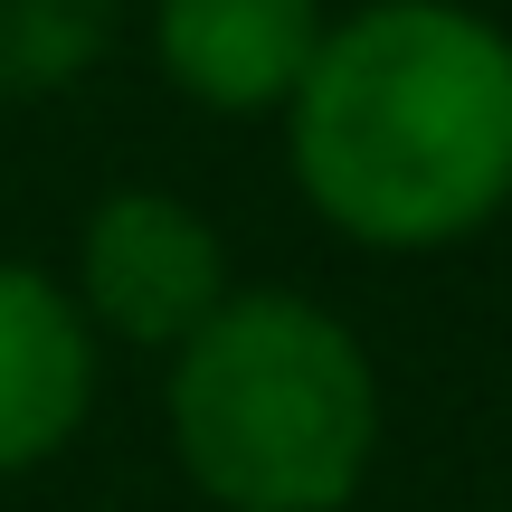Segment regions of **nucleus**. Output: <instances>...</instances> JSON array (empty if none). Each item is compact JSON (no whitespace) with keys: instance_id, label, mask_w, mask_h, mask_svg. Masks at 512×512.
I'll return each instance as SVG.
<instances>
[{"instance_id":"3","label":"nucleus","mask_w":512,"mask_h":512,"mask_svg":"<svg viewBox=\"0 0 512 512\" xmlns=\"http://www.w3.org/2000/svg\"><path fill=\"white\" fill-rule=\"evenodd\" d=\"M228 247L209 209L171 200V190H114L95 200L86 238H76V304L95 332L143 351H181L209 313L228 304Z\"/></svg>"},{"instance_id":"1","label":"nucleus","mask_w":512,"mask_h":512,"mask_svg":"<svg viewBox=\"0 0 512 512\" xmlns=\"http://www.w3.org/2000/svg\"><path fill=\"white\" fill-rule=\"evenodd\" d=\"M285 143L351 247H456L512 200V38L465 0H370L332 19Z\"/></svg>"},{"instance_id":"5","label":"nucleus","mask_w":512,"mask_h":512,"mask_svg":"<svg viewBox=\"0 0 512 512\" xmlns=\"http://www.w3.org/2000/svg\"><path fill=\"white\" fill-rule=\"evenodd\" d=\"M95 408V323L57 275L0 266V475H29Z\"/></svg>"},{"instance_id":"4","label":"nucleus","mask_w":512,"mask_h":512,"mask_svg":"<svg viewBox=\"0 0 512 512\" xmlns=\"http://www.w3.org/2000/svg\"><path fill=\"white\" fill-rule=\"evenodd\" d=\"M323 38V0H152V57L209 114H285Z\"/></svg>"},{"instance_id":"2","label":"nucleus","mask_w":512,"mask_h":512,"mask_svg":"<svg viewBox=\"0 0 512 512\" xmlns=\"http://www.w3.org/2000/svg\"><path fill=\"white\" fill-rule=\"evenodd\" d=\"M162 418L219 512H342L380 456V370L313 294H228L171 351Z\"/></svg>"}]
</instances>
